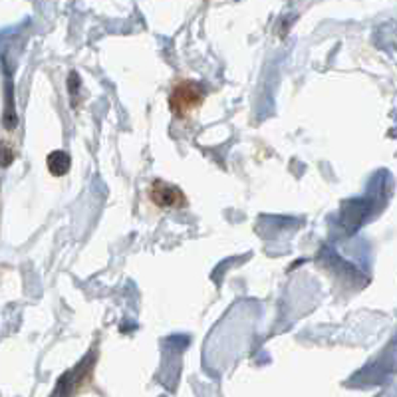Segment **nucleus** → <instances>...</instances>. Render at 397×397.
<instances>
[{
  "instance_id": "nucleus-1",
  "label": "nucleus",
  "mask_w": 397,
  "mask_h": 397,
  "mask_svg": "<svg viewBox=\"0 0 397 397\" xmlns=\"http://www.w3.org/2000/svg\"><path fill=\"white\" fill-rule=\"evenodd\" d=\"M205 102V88L193 80H177L169 93V110L177 119H187Z\"/></svg>"
},
{
  "instance_id": "nucleus-2",
  "label": "nucleus",
  "mask_w": 397,
  "mask_h": 397,
  "mask_svg": "<svg viewBox=\"0 0 397 397\" xmlns=\"http://www.w3.org/2000/svg\"><path fill=\"white\" fill-rule=\"evenodd\" d=\"M149 199L157 209H165V211H179L189 205L183 189L163 179H155L149 185Z\"/></svg>"
},
{
  "instance_id": "nucleus-3",
  "label": "nucleus",
  "mask_w": 397,
  "mask_h": 397,
  "mask_svg": "<svg viewBox=\"0 0 397 397\" xmlns=\"http://www.w3.org/2000/svg\"><path fill=\"white\" fill-rule=\"evenodd\" d=\"M46 167H48V171L54 177H64L66 173L70 171V167H72V157L62 149H56L46 157Z\"/></svg>"
},
{
  "instance_id": "nucleus-4",
  "label": "nucleus",
  "mask_w": 397,
  "mask_h": 397,
  "mask_svg": "<svg viewBox=\"0 0 397 397\" xmlns=\"http://www.w3.org/2000/svg\"><path fill=\"white\" fill-rule=\"evenodd\" d=\"M6 114H4V128L8 131H13L16 128V114H14V100H13V84L6 86Z\"/></svg>"
},
{
  "instance_id": "nucleus-5",
  "label": "nucleus",
  "mask_w": 397,
  "mask_h": 397,
  "mask_svg": "<svg viewBox=\"0 0 397 397\" xmlns=\"http://www.w3.org/2000/svg\"><path fill=\"white\" fill-rule=\"evenodd\" d=\"M14 161L13 149L6 143H0V167H8Z\"/></svg>"
}]
</instances>
